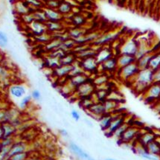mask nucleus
<instances>
[{"label":"nucleus","mask_w":160,"mask_h":160,"mask_svg":"<svg viewBox=\"0 0 160 160\" xmlns=\"http://www.w3.org/2000/svg\"><path fill=\"white\" fill-rule=\"evenodd\" d=\"M153 83V71L150 68L139 70L132 82V86L137 94L142 95Z\"/></svg>","instance_id":"1"},{"label":"nucleus","mask_w":160,"mask_h":160,"mask_svg":"<svg viewBox=\"0 0 160 160\" xmlns=\"http://www.w3.org/2000/svg\"><path fill=\"white\" fill-rule=\"evenodd\" d=\"M1 127L3 131V138L12 137V136L15 135L17 130H18L11 122H3L1 124Z\"/></svg>","instance_id":"26"},{"label":"nucleus","mask_w":160,"mask_h":160,"mask_svg":"<svg viewBox=\"0 0 160 160\" xmlns=\"http://www.w3.org/2000/svg\"><path fill=\"white\" fill-rule=\"evenodd\" d=\"M32 95H25L24 97L21 98L20 101H19V108L22 109V110H25V109H26L28 105L30 104V103L32 102Z\"/></svg>","instance_id":"47"},{"label":"nucleus","mask_w":160,"mask_h":160,"mask_svg":"<svg viewBox=\"0 0 160 160\" xmlns=\"http://www.w3.org/2000/svg\"><path fill=\"white\" fill-rule=\"evenodd\" d=\"M68 34H69L70 38L72 40H75L77 39L81 38L83 36V34H85L87 33L85 28H83V27H73V28H70L69 31H67Z\"/></svg>","instance_id":"34"},{"label":"nucleus","mask_w":160,"mask_h":160,"mask_svg":"<svg viewBox=\"0 0 160 160\" xmlns=\"http://www.w3.org/2000/svg\"><path fill=\"white\" fill-rule=\"evenodd\" d=\"M142 2H143V5L145 8L149 7L153 4V0H142Z\"/></svg>","instance_id":"56"},{"label":"nucleus","mask_w":160,"mask_h":160,"mask_svg":"<svg viewBox=\"0 0 160 160\" xmlns=\"http://www.w3.org/2000/svg\"><path fill=\"white\" fill-rule=\"evenodd\" d=\"M90 116L93 118L98 121L101 116L106 114V110H105L104 105L103 102H96L94 103L92 106L89 107V110H87Z\"/></svg>","instance_id":"13"},{"label":"nucleus","mask_w":160,"mask_h":160,"mask_svg":"<svg viewBox=\"0 0 160 160\" xmlns=\"http://www.w3.org/2000/svg\"><path fill=\"white\" fill-rule=\"evenodd\" d=\"M136 40H137L138 42V49L135 55L136 60L139 59L140 58H142V56H144V54L151 52V50H153L157 46V45L156 46H152L151 41L148 38H145V37L136 39Z\"/></svg>","instance_id":"7"},{"label":"nucleus","mask_w":160,"mask_h":160,"mask_svg":"<svg viewBox=\"0 0 160 160\" xmlns=\"http://www.w3.org/2000/svg\"><path fill=\"white\" fill-rule=\"evenodd\" d=\"M153 83H160V67L153 71Z\"/></svg>","instance_id":"54"},{"label":"nucleus","mask_w":160,"mask_h":160,"mask_svg":"<svg viewBox=\"0 0 160 160\" xmlns=\"http://www.w3.org/2000/svg\"><path fill=\"white\" fill-rule=\"evenodd\" d=\"M3 138V131L2 129V127L0 125V141H2Z\"/></svg>","instance_id":"59"},{"label":"nucleus","mask_w":160,"mask_h":160,"mask_svg":"<svg viewBox=\"0 0 160 160\" xmlns=\"http://www.w3.org/2000/svg\"><path fill=\"white\" fill-rule=\"evenodd\" d=\"M89 75L87 73H83L81 75L73 76V77L69 78H68V83L73 87L74 89H76L79 86L83 84L88 81H89Z\"/></svg>","instance_id":"18"},{"label":"nucleus","mask_w":160,"mask_h":160,"mask_svg":"<svg viewBox=\"0 0 160 160\" xmlns=\"http://www.w3.org/2000/svg\"><path fill=\"white\" fill-rule=\"evenodd\" d=\"M112 57H114V54H113L112 49L109 47L103 46L98 50L95 58H96L98 63L101 64Z\"/></svg>","instance_id":"15"},{"label":"nucleus","mask_w":160,"mask_h":160,"mask_svg":"<svg viewBox=\"0 0 160 160\" xmlns=\"http://www.w3.org/2000/svg\"><path fill=\"white\" fill-rule=\"evenodd\" d=\"M134 150H135L136 153H137L140 157H142V159L145 160H160V157L150 153L149 152L147 151L145 147L142 146V144H140L137 142H136V145L134 146Z\"/></svg>","instance_id":"17"},{"label":"nucleus","mask_w":160,"mask_h":160,"mask_svg":"<svg viewBox=\"0 0 160 160\" xmlns=\"http://www.w3.org/2000/svg\"><path fill=\"white\" fill-rule=\"evenodd\" d=\"M157 6L160 8V0H159V2H158V4H157Z\"/></svg>","instance_id":"63"},{"label":"nucleus","mask_w":160,"mask_h":160,"mask_svg":"<svg viewBox=\"0 0 160 160\" xmlns=\"http://www.w3.org/2000/svg\"><path fill=\"white\" fill-rule=\"evenodd\" d=\"M117 57V64H118V70L127 66L132 63L136 62L135 56L128 55V54H118Z\"/></svg>","instance_id":"22"},{"label":"nucleus","mask_w":160,"mask_h":160,"mask_svg":"<svg viewBox=\"0 0 160 160\" xmlns=\"http://www.w3.org/2000/svg\"><path fill=\"white\" fill-rule=\"evenodd\" d=\"M25 2L28 4V5L30 7L31 10L34 8V11L38 9L43 8L44 2L41 0H25Z\"/></svg>","instance_id":"43"},{"label":"nucleus","mask_w":160,"mask_h":160,"mask_svg":"<svg viewBox=\"0 0 160 160\" xmlns=\"http://www.w3.org/2000/svg\"><path fill=\"white\" fill-rule=\"evenodd\" d=\"M160 67V52L157 54H155L152 58L151 62L149 63V66L148 68L153 70V71H155L157 70L158 68Z\"/></svg>","instance_id":"44"},{"label":"nucleus","mask_w":160,"mask_h":160,"mask_svg":"<svg viewBox=\"0 0 160 160\" xmlns=\"http://www.w3.org/2000/svg\"><path fill=\"white\" fill-rule=\"evenodd\" d=\"M129 126H130V124H128V123H127L126 122H124V124H122L119 128L117 129L116 131L115 132L114 134L112 135V137H114L115 138H116L117 140L119 141L121 137H122L123 134H124V132H125V130L128 129Z\"/></svg>","instance_id":"45"},{"label":"nucleus","mask_w":160,"mask_h":160,"mask_svg":"<svg viewBox=\"0 0 160 160\" xmlns=\"http://www.w3.org/2000/svg\"><path fill=\"white\" fill-rule=\"evenodd\" d=\"M113 115L112 113H106V114L104 115L103 116H101V118H99V126H100L101 129L104 132L105 130H107V128L110 127Z\"/></svg>","instance_id":"30"},{"label":"nucleus","mask_w":160,"mask_h":160,"mask_svg":"<svg viewBox=\"0 0 160 160\" xmlns=\"http://www.w3.org/2000/svg\"><path fill=\"white\" fill-rule=\"evenodd\" d=\"M159 0H153V3L155 4L156 5H157V4H158V2H159Z\"/></svg>","instance_id":"61"},{"label":"nucleus","mask_w":160,"mask_h":160,"mask_svg":"<svg viewBox=\"0 0 160 160\" xmlns=\"http://www.w3.org/2000/svg\"><path fill=\"white\" fill-rule=\"evenodd\" d=\"M46 26L47 32L50 33V34L62 32L63 29V25L62 22H50V21H48L46 23Z\"/></svg>","instance_id":"31"},{"label":"nucleus","mask_w":160,"mask_h":160,"mask_svg":"<svg viewBox=\"0 0 160 160\" xmlns=\"http://www.w3.org/2000/svg\"><path fill=\"white\" fill-rule=\"evenodd\" d=\"M107 99H110V100L117 101V102L121 103L123 100L122 95L120 94L119 92L116 91H110V93H109L108 98Z\"/></svg>","instance_id":"50"},{"label":"nucleus","mask_w":160,"mask_h":160,"mask_svg":"<svg viewBox=\"0 0 160 160\" xmlns=\"http://www.w3.org/2000/svg\"><path fill=\"white\" fill-rule=\"evenodd\" d=\"M69 148L70 151L74 155L78 158L81 160H95L92 156L85 151L81 147H80L78 144L75 142H70L69 144Z\"/></svg>","instance_id":"12"},{"label":"nucleus","mask_w":160,"mask_h":160,"mask_svg":"<svg viewBox=\"0 0 160 160\" xmlns=\"http://www.w3.org/2000/svg\"><path fill=\"white\" fill-rule=\"evenodd\" d=\"M26 88L24 85L16 84L13 85L10 88V93L13 98L17 99H20L23 98L26 94Z\"/></svg>","instance_id":"25"},{"label":"nucleus","mask_w":160,"mask_h":160,"mask_svg":"<svg viewBox=\"0 0 160 160\" xmlns=\"http://www.w3.org/2000/svg\"><path fill=\"white\" fill-rule=\"evenodd\" d=\"M79 61L83 71L85 72V73L88 74L89 75L98 72L99 63H98L95 57L86 58V59L79 60Z\"/></svg>","instance_id":"9"},{"label":"nucleus","mask_w":160,"mask_h":160,"mask_svg":"<svg viewBox=\"0 0 160 160\" xmlns=\"http://www.w3.org/2000/svg\"><path fill=\"white\" fill-rule=\"evenodd\" d=\"M31 95H32V99H34L35 101H40L41 99V97H42L41 92L40 90H38V89H34V90H33Z\"/></svg>","instance_id":"53"},{"label":"nucleus","mask_w":160,"mask_h":160,"mask_svg":"<svg viewBox=\"0 0 160 160\" xmlns=\"http://www.w3.org/2000/svg\"><path fill=\"white\" fill-rule=\"evenodd\" d=\"M29 28H30L31 31H32V34L35 36H38V35L42 34L44 33L47 32V30H46V24L44 23H41L40 22H38V21H34L32 24L28 25Z\"/></svg>","instance_id":"27"},{"label":"nucleus","mask_w":160,"mask_h":160,"mask_svg":"<svg viewBox=\"0 0 160 160\" xmlns=\"http://www.w3.org/2000/svg\"><path fill=\"white\" fill-rule=\"evenodd\" d=\"M159 52H160V46L158 44L153 50H151V52H149L148 53L144 54V56H142V58H140L139 59L136 60V63L138 64V68H139V69L142 70V69H144L148 68L150 62H151V60L152 58H153V57L155 55V54L159 53Z\"/></svg>","instance_id":"10"},{"label":"nucleus","mask_w":160,"mask_h":160,"mask_svg":"<svg viewBox=\"0 0 160 160\" xmlns=\"http://www.w3.org/2000/svg\"><path fill=\"white\" fill-rule=\"evenodd\" d=\"M77 57L76 54L73 52H68L64 55L63 58H60V65L63 66H70L73 65L74 63L77 61Z\"/></svg>","instance_id":"32"},{"label":"nucleus","mask_w":160,"mask_h":160,"mask_svg":"<svg viewBox=\"0 0 160 160\" xmlns=\"http://www.w3.org/2000/svg\"><path fill=\"white\" fill-rule=\"evenodd\" d=\"M21 18H22V22L28 25L32 24L34 21H35V18L32 12L26 13V14L23 15V16H21Z\"/></svg>","instance_id":"51"},{"label":"nucleus","mask_w":160,"mask_h":160,"mask_svg":"<svg viewBox=\"0 0 160 160\" xmlns=\"http://www.w3.org/2000/svg\"><path fill=\"white\" fill-rule=\"evenodd\" d=\"M101 69L104 72H115L118 71V64H117V57L114 56L106 60L103 63L99 64L98 69Z\"/></svg>","instance_id":"14"},{"label":"nucleus","mask_w":160,"mask_h":160,"mask_svg":"<svg viewBox=\"0 0 160 160\" xmlns=\"http://www.w3.org/2000/svg\"><path fill=\"white\" fill-rule=\"evenodd\" d=\"M73 65L70 66H63L60 65L57 67L55 69L52 70L53 71V74L55 77L58 78H63L69 77L70 72H71Z\"/></svg>","instance_id":"24"},{"label":"nucleus","mask_w":160,"mask_h":160,"mask_svg":"<svg viewBox=\"0 0 160 160\" xmlns=\"http://www.w3.org/2000/svg\"><path fill=\"white\" fill-rule=\"evenodd\" d=\"M71 116H72V118L75 121H76V122H78V121L81 119V115H80L78 111L76 110H72Z\"/></svg>","instance_id":"55"},{"label":"nucleus","mask_w":160,"mask_h":160,"mask_svg":"<svg viewBox=\"0 0 160 160\" xmlns=\"http://www.w3.org/2000/svg\"><path fill=\"white\" fill-rule=\"evenodd\" d=\"M32 13L33 14H34L35 20L38 21V22L44 23V24H46V23L48 22V19L46 18V13H45L42 8L36 10V11H33Z\"/></svg>","instance_id":"40"},{"label":"nucleus","mask_w":160,"mask_h":160,"mask_svg":"<svg viewBox=\"0 0 160 160\" xmlns=\"http://www.w3.org/2000/svg\"><path fill=\"white\" fill-rule=\"evenodd\" d=\"M62 0H44L45 7L51 9L58 10Z\"/></svg>","instance_id":"48"},{"label":"nucleus","mask_w":160,"mask_h":160,"mask_svg":"<svg viewBox=\"0 0 160 160\" xmlns=\"http://www.w3.org/2000/svg\"><path fill=\"white\" fill-rule=\"evenodd\" d=\"M137 49L138 42L136 38H129L120 46L118 54H128V55L135 56L137 52Z\"/></svg>","instance_id":"6"},{"label":"nucleus","mask_w":160,"mask_h":160,"mask_svg":"<svg viewBox=\"0 0 160 160\" xmlns=\"http://www.w3.org/2000/svg\"><path fill=\"white\" fill-rule=\"evenodd\" d=\"M112 114L113 115V119L111 122L110 127L104 131L105 134L107 136H112L117 129L125 122V117L123 116L122 114L116 115L115 113H112Z\"/></svg>","instance_id":"11"},{"label":"nucleus","mask_w":160,"mask_h":160,"mask_svg":"<svg viewBox=\"0 0 160 160\" xmlns=\"http://www.w3.org/2000/svg\"><path fill=\"white\" fill-rule=\"evenodd\" d=\"M103 103H104V108L107 113L116 112L120 105L119 102H117V101L110 100V99H107V100Z\"/></svg>","instance_id":"36"},{"label":"nucleus","mask_w":160,"mask_h":160,"mask_svg":"<svg viewBox=\"0 0 160 160\" xmlns=\"http://www.w3.org/2000/svg\"><path fill=\"white\" fill-rule=\"evenodd\" d=\"M26 160H42L40 157H32V156H30L28 159Z\"/></svg>","instance_id":"58"},{"label":"nucleus","mask_w":160,"mask_h":160,"mask_svg":"<svg viewBox=\"0 0 160 160\" xmlns=\"http://www.w3.org/2000/svg\"><path fill=\"white\" fill-rule=\"evenodd\" d=\"M156 135L153 131H149V130H146L144 132H140L139 135H138L136 142H138L140 144H142L144 147H146L148 144L151 143L152 141L156 139Z\"/></svg>","instance_id":"19"},{"label":"nucleus","mask_w":160,"mask_h":160,"mask_svg":"<svg viewBox=\"0 0 160 160\" xmlns=\"http://www.w3.org/2000/svg\"><path fill=\"white\" fill-rule=\"evenodd\" d=\"M59 58H55V57L51 56L48 54V56L46 58V60H45V64L47 66L48 69L54 70L57 67L60 66V61Z\"/></svg>","instance_id":"39"},{"label":"nucleus","mask_w":160,"mask_h":160,"mask_svg":"<svg viewBox=\"0 0 160 160\" xmlns=\"http://www.w3.org/2000/svg\"><path fill=\"white\" fill-rule=\"evenodd\" d=\"M105 160H117V159H112V158H108V159H106Z\"/></svg>","instance_id":"62"},{"label":"nucleus","mask_w":160,"mask_h":160,"mask_svg":"<svg viewBox=\"0 0 160 160\" xmlns=\"http://www.w3.org/2000/svg\"><path fill=\"white\" fill-rule=\"evenodd\" d=\"M81 106L82 108L84 109L86 111L88 110L89 107L95 103V101L93 100L92 97V96L84 98H81Z\"/></svg>","instance_id":"46"},{"label":"nucleus","mask_w":160,"mask_h":160,"mask_svg":"<svg viewBox=\"0 0 160 160\" xmlns=\"http://www.w3.org/2000/svg\"><path fill=\"white\" fill-rule=\"evenodd\" d=\"M2 148H3V146H2V142H0V153H1L2 151Z\"/></svg>","instance_id":"60"},{"label":"nucleus","mask_w":160,"mask_h":160,"mask_svg":"<svg viewBox=\"0 0 160 160\" xmlns=\"http://www.w3.org/2000/svg\"><path fill=\"white\" fill-rule=\"evenodd\" d=\"M28 151V145L25 141H19V142H15L11 147V150L9 152V156L10 157H12V156L15 155V154L23 153V152H27Z\"/></svg>","instance_id":"20"},{"label":"nucleus","mask_w":160,"mask_h":160,"mask_svg":"<svg viewBox=\"0 0 160 160\" xmlns=\"http://www.w3.org/2000/svg\"><path fill=\"white\" fill-rule=\"evenodd\" d=\"M87 19L85 17L80 13H74L71 17V22L74 25V27H82L86 24Z\"/></svg>","instance_id":"37"},{"label":"nucleus","mask_w":160,"mask_h":160,"mask_svg":"<svg viewBox=\"0 0 160 160\" xmlns=\"http://www.w3.org/2000/svg\"><path fill=\"white\" fill-rule=\"evenodd\" d=\"M29 157H30V154H29L28 151H27L15 154L12 157H10L8 160H26Z\"/></svg>","instance_id":"49"},{"label":"nucleus","mask_w":160,"mask_h":160,"mask_svg":"<svg viewBox=\"0 0 160 160\" xmlns=\"http://www.w3.org/2000/svg\"><path fill=\"white\" fill-rule=\"evenodd\" d=\"M96 90V87L92 83V80H89L86 83L79 86L77 89H75V93L78 97L80 98H84L90 97L94 94Z\"/></svg>","instance_id":"8"},{"label":"nucleus","mask_w":160,"mask_h":160,"mask_svg":"<svg viewBox=\"0 0 160 160\" xmlns=\"http://www.w3.org/2000/svg\"><path fill=\"white\" fill-rule=\"evenodd\" d=\"M140 132H141V129L138 126L130 125V126L128 127L121 137L119 142L123 144H131L133 142L136 141Z\"/></svg>","instance_id":"5"},{"label":"nucleus","mask_w":160,"mask_h":160,"mask_svg":"<svg viewBox=\"0 0 160 160\" xmlns=\"http://www.w3.org/2000/svg\"><path fill=\"white\" fill-rule=\"evenodd\" d=\"M142 99L146 103L157 102L160 100V83H153L142 94Z\"/></svg>","instance_id":"3"},{"label":"nucleus","mask_w":160,"mask_h":160,"mask_svg":"<svg viewBox=\"0 0 160 160\" xmlns=\"http://www.w3.org/2000/svg\"><path fill=\"white\" fill-rule=\"evenodd\" d=\"M60 134H61V136H64V137H66V136H69V132H68V131L66 129H62V130H60Z\"/></svg>","instance_id":"57"},{"label":"nucleus","mask_w":160,"mask_h":160,"mask_svg":"<svg viewBox=\"0 0 160 160\" xmlns=\"http://www.w3.org/2000/svg\"><path fill=\"white\" fill-rule=\"evenodd\" d=\"M99 48H95L94 46H92V45H89L87 48H86L85 49L81 51V52L76 53V57H77V59L78 60H81L86 58H92V57H95L98 52V50Z\"/></svg>","instance_id":"21"},{"label":"nucleus","mask_w":160,"mask_h":160,"mask_svg":"<svg viewBox=\"0 0 160 160\" xmlns=\"http://www.w3.org/2000/svg\"><path fill=\"white\" fill-rule=\"evenodd\" d=\"M41 1H44V0H41Z\"/></svg>","instance_id":"64"},{"label":"nucleus","mask_w":160,"mask_h":160,"mask_svg":"<svg viewBox=\"0 0 160 160\" xmlns=\"http://www.w3.org/2000/svg\"><path fill=\"white\" fill-rule=\"evenodd\" d=\"M92 81V83H94V85L96 87V89L102 88V87H106L108 84L109 77L107 74L101 73L95 76V78Z\"/></svg>","instance_id":"28"},{"label":"nucleus","mask_w":160,"mask_h":160,"mask_svg":"<svg viewBox=\"0 0 160 160\" xmlns=\"http://www.w3.org/2000/svg\"><path fill=\"white\" fill-rule=\"evenodd\" d=\"M118 35H119V32L117 31H111V32H108L104 34H101L99 38L95 40L91 45L94 46L95 48H100L101 47L105 46L107 44L110 43V42L115 41L118 38Z\"/></svg>","instance_id":"4"},{"label":"nucleus","mask_w":160,"mask_h":160,"mask_svg":"<svg viewBox=\"0 0 160 160\" xmlns=\"http://www.w3.org/2000/svg\"><path fill=\"white\" fill-rule=\"evenodd\" d=\"M139 70L137 63L135 62L118 69L117 72H118V78L121 81L123 82H130V83H132Z\"/></svg>","instance_id":"2"},{"label":"nucleus","mask_w":160,"mask_h":160,"mask_svg":"<svg viewBox=\"0 0 160 160\" xmlns=\"http://www.w3.org/2000/svg\"><path fill=\"white\" fill-rule=\"evenodd\" d=\"M101 34L98 32H87L81 38L75 40V42L77 45H84V44H92L95 40H96L99 38Z\"/></svg>","instance_id":"16"},{"label":"nucleus","mask_w":160,"mask_h":160,"mask_svg":"<svg viewBox=\"0 0 160 160\" xmlns=\"http://www.w3.org/2000/svg\"><path fill=\"white\" fill-rule=\"evenodd\" d=\"M34 39L37 42H40V43L47 44L48 42H49L52 40V34L48 32H46L42 34L38 35V36H35Z\"/></svg>","instance_id":"42"},{"label":"nucleus","mask_w":160,"mask_h":160,"mask_svg":"<svg viewBox=\"0 0 160 160\" xmlns=\"http://www.w3.org/2000/svg\"><path fill=\"white\" fill-rule=\"evenodd\" d=\"M15 10H16V12L18 14L21 15V16L32 12L30 7L28 6V4L25 2V0H23V1H21V0L20 1H17L15 3Z\"/></svg>","instance_id":"29"},{"label":"nucleus","mask_w":160,"mask_h":160,"mask_svg":"<svg viewBox=\"0 0 160 160\" xmlns=\"http://www.w3.org/2000/svg\"><path fill=\"white\" fill-rule=\"evenodd\" d=\"M8 43V39L7 35L4 32H0V47L5 48Z\"/></svg>","instance_id":"52"},{"label":"nucleus","mask_w":160,"mask_h":160,"mask_svg":"<svg viewBox=\"0 0 160 160\" xmlns=\"http://www.w3.org/2000/svg\"><path fill=\"white\" fill-rule=\"evenodd\" d=\"M72 10H73V7L68 2H66V0H62L58 8V11H59V13L63 17L72 13Z\"/></svg>","instance_id":"35"},{"label":"nucleus","mask_w":160,"mask_h":160,"mask_svg":"<svg viewBox=\"0 0 160 160\" xmlns=\"http://www.w3.org/2000/svg\"><path fill=\"white\" fill-rule=\"evenodd\" d=\"M145 148L150 153L160 157V142L157 139V138L148 144Z\"/></svg>","instance_id":"33"},{"label":"nucleus","mask_w":160,"mask_h":160,"mask_svg":"<svg viewBox=\"0 0 160 160\" xmlns=\"http://www.w3.org/2000/svg\"><path fill=\"white\" fill-rule=\"evenodd\" d=\"M42 9L46 13L48 21H50V22H62L63 16L60 14L58 10L48 8L46 7H44Z\"/></svg>","instance_id":"23"},{"label":"nucleus","mask_w":160,"mask_h":160,"mask_svg":"<svg viewBox=\"0 0 160 160\" xmlns=\"http://www.w3.org/2000/svg\"><path fill=\"white\" fill-rule=\"evenodd\" d=\"M62 42L61 41L56 40V39H52V40L50 41L49 42H48L47 44H46V46H45V48L47 51L48 52H52L53 51L58 49L60 48V45H61Z\"/></svg>","instance_id":"41"},{"label":"nucleus","mask_w":160,"mask_h":160,"mask_svg":"<svg viewBox=\"0 0 160 160\" xmlns=\"http://www.w3.org/2000/svg\"><path fill=\"white\" fill-rule=\"evenodd\" d=\"M76 46H77V44H76L75 41L72 40L71 38H69L68 39V40H66V41L62 42V43L60 45L59 48L60 49L63 50V52H66V53H68V52H72Z\"/></svg>","instance_id":"38"}]
</instances>
